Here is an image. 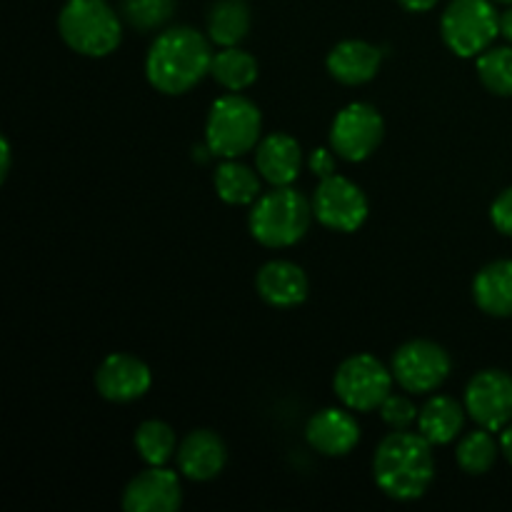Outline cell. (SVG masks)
Returning <instances> with one entry per match:
<instances>
[{"instance_id":"cell-4","label":"cell","mask_w":512,"mask_h":512,"mask_svg":"<svg viewBox=\"0 0 512 512\" xmlns=\"http://www.w3.org/2000/svg\"><path fill=\"white\" fill-rule=\"evenodd\" d=\"M60 38L88 58H105L123 40L120 18L105 0H68L58 15Z\"/></svg>"},{"instance_id":"cell-34","label":"cell","mask_w":512,"mask_h":512,"mask_svg":"<svg viewBox=\"0 0 512 512\" xmlns=\"http://www.w3.org/2000/svg\"><path fill=\"white\" fill-rule=\"evenodd\" d=\"M500 33L505 35V38L512 43V5L508 10H505L503 15H500Z\"/></svg>"},{"instance_id":"cell-19","label":"cell","mask_w":512,"mask_h":512,"mask_svg":"<svg viewBox=\"0 0 512 512\" xmlns=\"http://www.w3.org/2000/svg\"><path fill=\"white\" fill-rule=\"evenodd\" d=\"M473 298L483 313L493 318L512 315V260H495L485 265L473 280Z\"/></svg>"},{"instance_id":"cell-33","label":"cell","mask_w":512,"mask_h":512,"mask_svg":"<svg viewBox=\"0 0 512 512\" xmlns=\"http://www.w3.org/2000/svg\"><path fill=\"white\" fill-rule=\"evenodd\" d=\"M0 160H3V165H0V178H8L10 173V145L8 140H0Z\"/></svg>"},{"instance_id":"cell-32","label":"cell","mask_w":512,"mask_h":512,"mask_svg":"<svg viewBox=\"0 0 512 512\" xmlns=\"http://www.w3.org/2000/svg\"><path fill=\"white\" fill-rule=\"evenodd\" d=\"M500 453L512 465V425H505L503 428V435H500Z\"/></svg>"},{"instance_id":"cell-3","label":"cell","mask_w":512,"mask_h":512,"mask_svg":"<svg viewBox=\"0 0 512 512\" xmlns=\"http://www.w3.org/2000/svg\"><path fill=\"white\" fill-rule=\"evenodd\" d=\"M310 220L313 203H308V198L290 185H280L255 200L248 228L250 235L265 248H290L308 233Z\"/></svg>"},{"instance_id":"cell-10","label":"cell","mask_w":512,"mask_h":512,"mask_svg":"<svg viewBox=\"0 0 512 512\" xmlns=\"http://www.w3.org/2000/svg\"><path fill=\"white\" fill-rule=\"evenodd\" d=\"M383 115L370 103H350L335 115L330 128V148L348 163L370 158L383 143Z\"/></svg>"},{"instance_id":"cell-1","label":"cell","mask_w":512,"mask_h":512,"mask_svg":"<svg viewBox=\"0 0 512 512\" xmlns=\"http://www.w3.org/2000/svg\"><path fill=\"white\" fill-rule=\"evenodd\" d=\"M213 55L210 40L200 30L178 25L153 40L145 58V75L160 93L183 95L210 73Z\"/></svg>"},{"instance_id":"cell-21","label":"cell","mask_w":512,"mask_h":512,"mask_svg":"<svg viewBox=\"0 0 512 512\" xmlns=\"http://www.w3.org/2000/svg\"><path fill=\"white\" fill-rule=\"evenodd\" d=\"M250 33V8L245 0H215L208 10V38L220 48L238 45Z\"/></svg>"},{"instance_id":"cell-26","label":"cell","mask_w":512,"mask_h":512,"mask_svg":"<svg viewBox=\"0 0 512 512\" xmlns=\"http://www.w3.org/2000/svg\"><path fill=\"white\" fill-rule=\"evenodd\" d=\"M478 75L490 93L512 98V48H493L478 55Z\"/></svg>"},{"instance_id":"cell-11","label":"cell","mask_w":512,"mask_h":512,"mask_svg":"<svg viewBox=\"0 0 512 512\" xmlns=\"http://www.w3.org/2000/svg\"><path fill=\"white\" fill-rule=\"evenodd\" d=\"M465 410L488 430H503L512 420V375L505 370H480L465 388Z\"/></svg>"},{"instance_id":"cell-24","label":"cell","mask_w":512,"mask_h":512,"mask_svg":"<svg viewBox=\"0 0 512 512\" xmlns=\"http://www.w3.org/2000/svg\"><path fill=\"white\" fill-rule=\"evenodd\" d=\"M135 450L148 465H165L178 453L175 430L163 420H145L135 430Z\"/></svg>"},{"instance_id":"cell-8","label":"cell","mask_w":512,"mask_h":512,"mask_svg":"<svg viewBox=\"0 0 512 512\" xmlns=\"http://www.w3.org/2000/svg\"><path fill=\"white\" fill-rule=\"evenodd\" d=\"M393 378L405 393H435L448 380L453 363L443 345L433 340H410L393 355Z\"/></svg>"},{"instance_id":"cell-15","label":"cell","mask_w":512,"mask_h":512,"mask_svg":"<svg viewBox=\"0 0 512 512\" xmlns=\"http://www.w3.org/2000/svg\"><path fill=\"white\" fill-rule=\"evenodd\" d=\"M305 440L313 450L340 458V455L353 453L360 443V425L353 413L340 408H325L315 413L305 425Z\"/></svg>"},{"instance_id":"cell-28","label":"cell","mask_w":512,"mask_h":512,"mask_svg":"<svg viewBox=\"0 0 512 512\" xmlns=\"http://www.w3.org/2000/svg\"><path fill=\"white\" fill-rule=\"evenodd\" d=\"M418 408L413 405V400L405 398V395H393L390 393L385 398V403L380 405V418L388 428L393 430H408L410 425L418 420Z\"/></svg>"},{"instance_id":"cell-14","label":"cell","mask_w":512,"mask_h":512,"mask_svg":"<svg viewBox=\"0 0 512 512\" xmlns=\"http://www.w3.org/2000/svg\"><path fill=\"white\" fill-rule=\"evenodd\" d=\"M175 458H178V468L185 478L195 480V483H208L223 473L225 463H228V448L218 433L200 428L180 440Z\"/></svg>"},{"instance_id":"cell-7","label":"cell","mask_w":512,"mask_h":512,"mask_svg":"<svg viewBox=\"0 0 512 512\" xmlns=\"http://www.w3.org/2000/svg\"><path fill=\"white\" fill-rule=\"evenodd\" d=\"M393 383V370L385 368L375 355L360 353L340 363V368L335 370L333 390L348 410L373 413L393 393Z\"/></svg>"},{"instance_id":"cell-25","label":"cell","mask_w":512,"mask_h":512,"mask_svg":"<svg viewBox=\"0 0 512 512\" xmlns=\"http://www.w3.org/2000/svg\"><path fill=\"white\" fill-rule=\"evenodd\" d=\"M490 433L493 430L478 428L460 438L458 450H455V460H458V465L468 475L488 473L495 465V460H498V443H495V438Z\"/></svg>"},{"instance_id":"cell-35","label":"cell","mask_w":512,"mask_h":512,"mask_svg":"<svg viewBox=\"0 0 512 512\" xmlns=\"http://www.w3.org/2000/svg\"><path fill=\"white\" fill-rule=\"evenodd\" d=\"M493 3H508V5H512V0H493Z\"/></svg>"},{"instance_id":"cell-6","label":"cell","mask_w":512,"mask_h":512,"mask_svg":"<svg viewBox=\"0 0 512 512\" xmlns=\"http://www.w3.org/2000/svg\"><path fill=\"white\" fill-rule=\"evenodd\" d=\"M445 45L460 58H475L500 33V15L493 0H450L440 20Z\"/></svg>"},{"instance_id":"cell-27","label":"cell","mask_w":512,"mask_h":512,"mask_svg":"<svg viewBox=\"0 0 512 512\" xmlns=\"http://www.w3.org/2000/svg\"><path fill=\"white\" fill-rule=\"evenodd\" d=\"M175 0H120V13L135 30H155L173 18Z\"/></svg>"},{"instance_id":"cell-22","label":"cell","mask_w":512,"mask_h":512,"mask_svg":"<svg viewBox=\"0 0 512 512\" xmlns=\"http://www.w3.org/2000/svg\"><path fill=\"white\" fill-rule=\"evenodd\" d=\"M213 183L218 198L228 205H248L260 198L258 173L235 158H225V163L218 165Z\"/></svg>"},{"instance_id":"cell-12","label":"cell","mask_w":512,"mask_h":512,"mask_svg":"<svg viewBox=\"0 0 512 512\" xmlns=\"http://www.w3.org/2000/svg\"><path fill=\"white\" fill-rule=\"evenodd\" d=\"M153 385L150 368L140 358L128 353H113L95 370V388L100 398L110 403H133L143 398Z\"/></svg>"},{"instance_id":"cell-18","label":"cell","mask_w":512,"mask_h":512,"mask_svg":"<svg viewBox=\"0 0 512 512\" xmlns=\"http://www.w3.org/2000/svg\"><path fill=\"white\" fill-rule=\"evenodd\" d=\"M383 53L365 40H343L328 53V73L343 85H365L378 75Z\"/></svg>"},{"instance_id":"cell-9","label":"cell","mask_w":512,"mask_h":512,"mask_svg":"<svg viewBox=\"0 0 512 512\" xmlns=\"http://www.w3.org/2000/svg\"><path fill=\"white\" fill-rule=\"evenodd\" d=\"M313 215L320 225L335 233H355L368 220L370 205L363 190L343 175L320 180L313 193Z\"/></svg>"},{"instance_id":"cell-13","label":"cell","mask_w":512,"mask_h":512,"mask_svg":"<svg viewBox=\"0 0 512 512\" xmlns=\"http://www.w3.org/2000/svg\"><path fill=\"white\" fill-rule=\"evenodd\" d=\"M183 503V488L173 470L150 465L135 475L123 493V508L128 512H175Z\"/></svg>"},{"instance_id":"cell-23","label":"cell","mask_w":512,"mask_h":512,"mask_svg":"<svg viewBox=\"0 0 512 512\" xmlns=\"http://www.w3.org/2000/svg\"><path fill=\"white\" fill-rule=\"evenodd\" d=\"M210 75L225 90L240 93V90L250 88L255 83V78H258V60L248 50H240L238 45H230V48H223L220 53L213 55Z\"/></svg>"},{"instance_id":"cell-5","label":"cell","mask_w":512,"mask_h":512,"mask_svg":"<svg viewBox=\"0 0 512 512\" xmlns=\"http://www.w3.org/2000/svg\"><path fill=\"white\" fill-rule=\"evenodd\" d=\"M263 115L253 100L243 95H223L205 120V145L218 158H240L260 143Z\"/></svg>"},{"instance_id":"cell-31","label":"cell","mask_w":512,"mask_h":512,"mask_svg":"<svg viewBox=\"0 0 512 512\" xmlns=\"http://www.w3.org/2000/svg\"><path fill=\"white\" fill-rule=\"evenodd\" d=\"M398 3L405 10H410V13H428V10H433L438 5V0H398Z\"/></svg>"},{"instance_id":"cell-30","label":"cell","mask_w":512,"mask_h":512,"mask_svg":"<svg viewBox=\"0 0 512 512\" xmlns=\"http://www.w3.org/2000/svg\"><path fill=\"white\" fill-rule=\"evenodd\" d=\"M333 153H335V150H325V148L313 150V153H310V158H308L310 173L318 175L320 180L335 175V155Z\"/></svg>"},{"instance_id":"cell-2","label":"cell","mask_w":512,"mask_h":512,"mask_svg":"<svg viewBox=\"0 0 512 512\" xmlns=\"http://www.w3.org/2000/svg\"><path fill=\"white\" fill-rule=\"evenodd\" d=\"M373 478L380 493L400 503L423 498L435 478L433 445L420 433L393 430L375 450Z\"/></svg>"},{"instance_id":"cell-17","label":"cell","mask_w":512,"mask_h":512,"mask_svg":"<svg viewBox=\"0 0 512 512\" xmlns=\"http://www.w3.org/2000/svg\"><path fill=\"white\" fill-rule=\"evenodd\" d=\"M255 165L260 178L270 185H290L303 168V148L288 133H270L255 148Z\"/></svg>"},{"instance_id":"cell-29","label":"cell","mask_w":512,"mask_h":512,"mask_svg":"<svg viewBox=\"0 0 512 512\" xmlns=\"http://www.w3.org/2000/svg\"><path fill=\"white\" fill-rule=\"evenodd\" d=\"M490 220H493V225L500 233L512 238V188L503 190V193L495 198L493 208H490Z\"/></svg>"},{"instance_id":"cell-20","label":"cell","mask_w":512,"mask_h":512,"mask_svg":"<svg viewBox=\"0 0 512 512\" xmlns=\"http://www.w3.org/2000/svg\"><path fill=\"white\" fill-rule=\"evenodd\" d=\"M465 405L450 395H435L423 405L418 415L420 435L428 440L430 445H448L460 435L465 425Z\"/></svg>"},{"instance_id":"cell-16","label":"cell","mask_w":512,"mask_h":512,"mask_svg":"<svg viewBox=\"0 0 512 512\" xmlns=\"http://www.w3.org/2000/svg\"><path fill=\"white\" fill-rule=\"evenodd\" d=\"M255 290L273 308H295L310 293L308 275L290 260H270L255 275Z\"/></svg>"}]
</instances>
